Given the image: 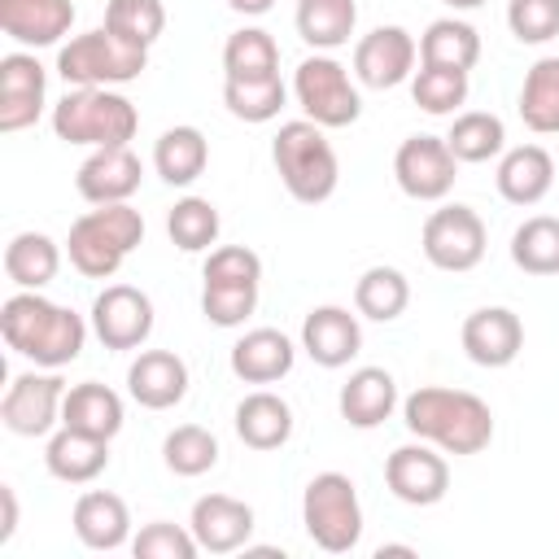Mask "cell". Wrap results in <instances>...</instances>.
<instances>
[{
	"mask_svg": "<svg viewBox=\"0 0 559 559\" xmlns=\"http://www.w3.org/2000/svg\"><path fill=\"white\" fill-rule=\"evenodd\" d=\"M205 162H210V144L197 127H170L153 144V166L170 188L197 183L205 175Z\"/></svg>",
	"mask_w": 559,
	"mask_h": 559,
	"instance_id": "30",
	"label": "cell"
},
{
	"mask_svg": "<svg viewBox=\"0 0 559 559\" xmlns=\"http://www.w3.org/2000/svg\"><path fill=\"white\" fill-rule=\"evenodd\" d=\"M520 118L537 135L559 131V57H542L528 66L520 87Z\"/></svg>",
	"mask_w": 559,
	"mask_h": 559,
	"instance_id": "33",
	"label": "cell"
},
{
	"mask_svg": "<svg viewBox=\"0 0 559 559\" xmlns=\"http://www.w3.org/2000/svg\"><path fill=\"white\" fill-rule=\"evenodd\" d=\"M105 26L118 39H127L135 48H148L166 31V9H162V0H109L105 4Z\"/></svg>",
	"mask_w": 559,
	"mask_h": 559,
	"instance_id": "41",
	"label": "cell"
},
{
	"mask_svg": "<svg viewBox=\"0 0 559 559\" xmlns=\"http://www.w3.org/2000/svg\"><path fill=\"white\" fill-rule=\"evenodd\" d=\"M301 349L310 354V362L319 367H345L358 349H362V328L358 314H349L345 306H314L301 319Z\"/></svg>",
	"mask_w": 559,
	"mask_h": 559,
	"instance_id": "19",
	"label": "cell"
},
{
	"mask_svg": "<svg viewBox=\"0 0 559 559\" xmlns=\"http://www.w3.org/2000/svg\"><path fill=\"white\" fill-rule=\"evenodd\" d=\"M411 301V284L397 266H367L354 284V310L376 323H393Z\"/></svg>",
	"mask_w": 559,
	"mask_h": 559,
	"instance_id": "34",
	"label": "cell"
},
{
	"mask_svg": "<svg viewBox=\"0 0 559 559\" xmlns=\"http://www.w3.org/2000/svg\"><path fill=\"white\" fill-rule=\"evenodd\" d=\"M188 528H192L201 550L231 555V550L249 546V537H253V507L231 498V493H205V498L192 502Z\"/></svg>",
	"mask_w": 559,
	"mask_h": 559,
	"instance_id": "16",
	"label": "cell"
},
{
	"mask_svg": "<svg viewBox=\"0 0 559 559\" xmlns=\"http://www.w3.org/2000/svg\"><path fill=\"white\" fill-rule=\"evenodd\" d=\"M0 336H4V345L13 354L31 358L35 367H52L57 371V367H66V362H74L83 354L87 323L74 310L22 288L0 306Z\"/></svg>",
	"mask_w": 559,
	"mask_h": 559,
	"instance_id": "1",
	"label": "cell"
},
{
	"mask_svg": "<svg viewBox=\"0 0 559 559\" xmlns=\"http://www.w3.org/2000/svg\"><path fill=\"white\" fill-rule=\"evenodd\" d=\"M411 96L424 114H454L467 100V70L419 66L415 79H411Z\"/></svg>",
	"mask_w": 559,
	"mask_h": 559,
	"instance_id": "42",
	"label": "cell"
},
{
	"mask_svg": "<svg viewBox=\"0 0 559 559\" xmlns=\"http://www.w3.org/2000/svg\"><path fill=\"white\" fill-rule=\"evenodd\" d=\"M74 537L87 550H118L131 537V511L109 489H87L74 502Z\"/></svg>",
	"mask_w": 559,
	"mask_h": 559,
	"instance_id": "23",
	"label": "cell"
},
{
	"mask_svg": "<svg viewBox=\"0 0 559 559\" xmlns=\"http://www.w3.org/2000/svg\"><path fill=\"white\" fill-rule=\"evenodd\" d=\"M293 22L310 48L332 52V48L349 44V35L358 26V4L354 0H297Z\"/></svg>",
	"mask_w": 559,
	"mask_h": 559,
	"instance_id": "32",
	"label": "cell"
},
{
	"mask_svg": "<svg viewBox=\"0 0 559 559\" xmlns=\"http://www.w3.org/2000/svg\"><path fill=\"white\" fill-rule=\"evenodd\" d=\"M284 100H288V87H284L280 74H271V79H227L223 83V105L240 122H271V118H280Z\"/></svg>",
	"mask_w": 559,
	"mask_h": 559,
	"instance_id": "38",
	"label": "cell"
},
{
	"mask_svg": "<svg viewBox=\"0 0 559 559\" xmlns=\"http://www.w3.org/2000/svg\"><path fill=\"white\" fill-rule=\"evenodd\" d=\"M262 258L245 245H218L205 258V284H258Z\"/></svg>",
	"mask_w": 559,
	"mask_h": 559,
	"instance_id": "46",
	"label": "cell"
},
{
	"mask_svg": "<svg viewBox=\"0 0 559 559\" xmlns=\"http://www.w3.org/2000/svg\"><path fill=\"white\" fill-rule=\"evenodd\" d=\"M445 4H450V9H480L485 0H445Z\"/></svg>",
	"mask_w": 559,
	"mask_h": 559,
	"instance_id": "50",
	"label": "cell"
},
{
	"mask_svg": "<svg viewBox=\"0 0 559 559\" xmlns=\"http://www.w3.org/2000/svg\"><path fill=\"white\" fill-rule=\"evenodd\" d=\"M57 271H61V249H57L52 236H44V231H17L4 245V275L17 288L39 293L44 284L57 280Z\"/></svg>",
	"mask_w": 559,
	"mask_h": 559,
	"instance_id": "31",
	"label": "cell"
},
{
	"mask_svg": "<svg viewBox=\"0 0 559 559\" xmlns=\"http://www.w3.org/2000/svg\"><path fill=\"white\" fill-rule=\"evenodd\" d=\"M197 537L192 528H179L170 520H153L131 537V555L135 559H197Z\"/></svg>",
	"mask_w": 559,
	"mask_h": 559,
	"instance_id": "44",
	"label": "cell"
},
{
	"mask_svg": "<svg viewBox=\"0 0 559 559\" xmlns=\"http://www.w3.org/2000/svg\"><path fill=\"white\" fill-rule=\"evenodd\" d=\"M61 428H74V432L114 441L122 432V397L109 384H96V380L70 384L66 389V402H61Z\"/></svg>",
	"mask_w": 559,
	"mask_h": 559,
	"instance_id": "25",
	"label": "cell"
},
{
	"mask_svg": "<svg viewBox=\"0 0 559 559\" xmlns=\"http://www.w3.org/2000/svg\"><path fill=\"white\" fill-rule=\"evenodd\" d=\"M236 437L249 450H280L293 437V411L280 393L258 389L236 406Z\"/></svg>",
	"mask_w": 559,
	"mask_h": 559,
	"instance_id": "28",
	"label": "cell"
},
{
	"mask_svg": "<svg viewBox=\"0 0 559 559\" xmlns=\"http://www.w3.org/2000/svg\"><path fill=\"white\" fill-rule=\"evenodd\" d=\"M144 61H148V48H135V44L118 39L109 26H100V31H87V35H74L70 44H61L57 74L70 87H118V83L140 79Z\"/></svg>",
	"mask_w": 559,
	"mask_h": 559,
	"instance_id": "7",
	"label": "cell"
},
{
	"mask_svg": "<svg viewBox=\"0 0 559 559\" xmlns=\"http://www.w3.org/2000/svg\"><path fill=\"white\" fill-rule=\"evenodd\" d=\"M48 74L31 52L0 57V131H22L44 109Z\"/></svg>",
	"mask_w": 559,
	"mask_h": 559,
	"instance_id": "18",
	"label": "cell"
},
{
	"mask_svg": "<svg viewBox=\"0 0 559 559\" xmlns=\"http://www.w3.org/2000/svg\"><path fill=\"white\" fill-rule=\"evenodd\" d=\"M17 533V493L13 485H0V546Z\"/></svg>",
	"mask_w": 559,
	"mask_h": 559,
	"instance_id": "47",
	"label": "cell"
},
{
	"mask_svg": "<svg viewBox=\"0 0 559 559\" xmlns=\"http://www.w3.org/2000/svg\"><path fill=\"white\" fill-rule=\"evenodd\" d=\"M511 262L524 275H559V218L533 214L511 236Z\"/></svg>",
	"mask_w": 559,
	"mask_h": 559,
	"instance_id": "35",
	"label": "cell"
},
{
	"mask_svg": "<svg viewBox=\"0 0 559 559\" xmlns=\"http://www.w3.org/2000/svg\"><path fill=\"white\" fill-rule=\"evenodd\" d=\"M384 485H389V493H393L397 502H406V507H432V502H441L445 489H450V467H445V459H441L428 441H419V445H397V450L384 459Z\"/></svg>",
	"mask_w": 559,
	"mask_h": 559,
	"instance_id": "13",
	"label": "cell"
},
{
	"mask_svg": "<svg viewBox=\"0 0 559 559\" xmlns=\"http://www.w3.org/2000/svg\"><path fill=\"white\" fill-rule=\"evenodd\" d=\"M140 179H144L140 157L127 144H109V148H92V157L74 175V188L92 205H118L131 192H140Z\"/></svg>",
	"mask_w": 559,
	"mask_h": 559,
	"instance_id": "17",
	"label": "cell"
},
{
	"mask_svg": "<svg viewBox=\"0 0 559 559\" xmlns=\"http://www.w3.org/2000/svg\"><path fill=\"white\" fill-rule=\"evenodd\" d=\"M393 555L411 559V555H415V546H397V542H389V546H376V559H393Z\"/></svg>",
	"mask_w": 559,
	"mask_h": 559,
	"instance_id": "49",
	"label": "cell"
},
{
	"mask_svg": "<svg viewBox=\"0 0 559 559\" xmlns=\"http://www.w3.org/2000/svg\"><path fill=\"white\" fill-rule=\"evenodd\" d=\"M336 406H341V419L349 428H380L397 406V384L384 367H358L341 384Z\"/></svg>",
	"mask_w": 559,
	"mask_h": 559,
	"instance_id": "24",
	"label": "cell"
},
{
	"mask_svg": "<svg viewBox=\"0 0 559 559\" xmlns=\"http://www.w3.org/2000/svg\"><path fill=\"white\" fill-rule=\"evenodd\" d=\"M415 57H419V44L411 39V31L376 26L371 35H362L354 44V74H358V83L384 92V87H397L402 79H411Z\"/></svg>",
	"mask_w": 559,
	"mask_h": 559,
	"instance_id": "15",
	"label": "cell"
},
{
	"mask_svg": "<svg viewBox=\"0 0 559 559\" xmlns=\"http://www.w3.org/2000/svg\"><path fill=\"white\" fill-rule=\"evenodd\" d=\"M445 144H450V153H454L459 162H489V157L502 153V144H507V127H502L498 114L467 109V114H459V118L450 122Z\"/></svg>",
	"mask_w": 559,
	"mask_h": 559,
	"instance_id": "36",
	"label": "cell"
},
{
	"mask_svg": "<svg viewBox=\"0 0 559 559\" xmlns=\"http://www.w3.org/2000/svg\"><path fill=\"white\" fill-rule=\"evenodd\" d=\"M293 341L280 332V328H253L245 332L236 345H231V371L245 380V384H275L293 371Z\"/></svg>",
	"mask_w": 559,
	"mask_h": 559,
	"instance_id": "22",
	"label": "cell"
},
{
	"mask_svg": "<svg viewBox=\"0 0 559 559\" xmlns=\"http://www.w3.org/2000/svg\"><path fill=\"white\" fill-rule=\"evenodd\" d=\"M271 4L275 0H227V9H236L245 17H262V13H271Z\"/></svg>",
	"mask_w": 559,
	"mask_h": 559,
	"instance_id": "48",
	"label": "cell"
},
{
	"mask_svg": "<svg viewBox=\"0 0 559 559\" xmlns=\"http://www.w3.org/2000/svg\"><path fill=\"white\" fill-rule=\"evenodd\" d=\"M127 389L144 411H170L188 393V367L170 349H144L127 367Z\"/></svg>",
	"mask_w": 559,
	"mask_h": 559,
	"instance_id": "21",
	"label": "cell"
},
{
	"mask_svg": "<svg viewBox=\"0 0 559 559\" xmlns=\"http://www.w3.org/2000/svg\"><path fill=\"white\" fill-rule=\"evenodd\" d=\"M498 197L511 205H537L555 183V157L542 144H520L498 162Z\"/></svg>",
	"mask_w": 559,
	"mask_h": 559,
	"instance_id": "26",
	"label": "cell"
},
{
	"mask_svg": "<svg viewBox=\"0 0 559 559\" xmlns=\"http://www.w3.org/2000/svg\"><path fill=\"white\" fill-rule=\"evenodd\" d=\"M293 96H297L301 114H306L310 122H319L323 131L349 127V122H358V114H362V100H358V87L349 83V70H345L336 57H323V52H314V57H306V61L297 66V74H293Z\"/></svg>",
	"mask_w": 559,
	"mask_h": 559,
	"instance_id": "8",
	"label": "cell"
},
{
	"mask_svg": "<svg viewBox=\"0 0 559 559\" xmlns=\"http://www.w3.org/2000/svg\"><path fill=\"white\" fill-rule=\"evenodd\" d=\"M223 70H227V79H271V74H280V48L262 26H245V31L227 35Z\"/></svg>",
	"mask_w": 559,
	"mask_h": 559,
	"instance_id": "37",
	"label": "cell"
},
{
	"mask_svg": "<svg viewBox=\"0 0 559 559\" xmlns=\"http://www.w3.org/2000/svg\"><path fill=\"white\" fill-rule=\"evenodd\" d=\"M271 162L288 188L293 201L301 205H319L336 192V179H341V166H336V153L323 135L319 122L310 118H293L275 131L271 140Z\"/></svg>",
	"mask_w": 559,
	"mask_h": 559,
	"instance_id": "3",
	"label": "cell"
},
{
	"mask_svg": "<svg viewBox=\"0 0 559 559\" xmlns=\"http://www.w3.org/2000/svg\"><path fill=\"white\" fill-rule=\"evenodd\" d=\"M402 424L411 437L445 454H480L493 441V415L467 389H441V384L415 389L402 402Z\"/></svg>",
	"mask_w": 559,
	"mask_h": 559,
	"instance_id": "2",
	"label": "cell"
},
{
	"mask_svg": "<svg viewBox=\"0 0 559 559\" xmlns=\"http://www.w3.org/2000/svg\"><path fill=\"white\" fill-rule=\"evenodd\" d=\"M166 236H170L175 249L201 253V249H210L218 240V210L205 197H183L166 214Z\"/></svg>",
	"mask_w": 559,
	"mask_h": 559,
	"instance_id": "39",
	"label": "cell"
},
{
	"mask_svg": "<svg viewBox=\"0 0 559 559\" xmlns=\"http://www.w3.org/2000/svg\"><path fill=\"white\" fill-rule=\"evenodd\" d=\"M258 310V284H205L201 288V314L214 328H240Z\"/></svg>",
	"mask_w": 559,
	"mask_h": 559,
	"instance_id": "43",
	"label": "cell"
},
{
	"mask_svg": "<svg viewBox=\"0 0 559 559\" xmlns=\"http://www.w3.org/2000/svg\"><path fill=\"white\" fill-rule=\"evenodd\" d=\"M424 258L437 266V271H472L480 258H485V223L472 205H441L424 218Z\"/></svg>",
	"mask_w": 559,
	"mask_h": 559,
	"instance_id": "9",
	"label": "cell"
},
{
	"mask_svg": "<svg viewBox=\"0 0 559 559\" xmlns=\"http://www.w3.org/2000/svg\"><path fill=\"white\" fill-rule=\"evenodd\" d=\"M507 26L520 44H546L559 35V0H511Z\"/></svg>",
	"mask_w": 559,
	"mask_h": 559,
	"instance_id": "45",
	"label": "cell"
},
{
	"mask_svg": "<svg viewBox=\"0 0 559 559\" xmlns=\"http://www.w3.org/2000/svg\"><path fill=\"white\" fill-rule=\"evenodd\" d=\"M459 341H463V354L476 367H489V371L493 367H511L520 358V349H524V323L507 306H480V310H472L463 319Z\"/></svg>",
	"mask_w": 559,
	"mask_h": 559,
	"instance_id": "14",
	"label": "cell"
},
{
	"mask_svg": "<svg viewBox=\"0 0 559 559\" xmlns=\"http://www.w3.org/2000/svg\"><path fill=\"white\" fill-rule=\"evenodd\" d=\"M393 179L411 201H441L459 179V157L445 135H411L393 153Z\"/></svg>",
	"mask_w": 559,
	"mask_h": 559,
	"instance_id": "10",
	"label": "cell"
},
{
	"mask_svg": "<svg viewBox=\"0 0 559 559\" xmlns=\"http://www.w3.org/2000/svg\"><path fill=\"white\" fill-rule=\"evenodd\" d=\"M92 332L105 349H140L153 332V301L131 284H109L92 301Z\"/></svg>",
	"mask_w": 559,
	"mask_h": 559,
	"instance_id": "12",
	"label": "cell"
},
{
	"mask_svg": "<svg viewBox=\"0 0 559 559\" xmlns=\"http://www.w3.org/2000/svg\"><path fill=\"white\" fill-rule=\"evenodd\" d=\"M301 524L328 555H345L362 537V502L345 472H319L301 493Z\"/></svg>",
	"mask_w": 559,
	"mask_h": 559,
	"instance_id": "6",
	"label": "cell"
},
{
	"mask_svg": "<svg viewBox=\"0 0 559 559\" xmlns=\"http://www.w3.org/2000/svg\"><path fill=\"white\" fill-rule=\"evenodd\" d=\"M162 459L175 476H205L218 463V441L210 428L201 424H179L175 432H166L162 441Z\"/></svg>",
	"mask_w": 559,
	"mask_h": 559,
	"instance_id": "40",
	"label": "cell"
},
{
	"mask_svg": "<svg viewBox=\"0 0 559 559\" xmlns=\"http://www.w3.org/2000/svg\"><path fill=\"white\" fill-rule=\"evenodd\" d=\"M61 402H66V380L52 367L22 371V376H13V384L0 397V424L13 437H44L61 419Z\"/></svg>",
	"mask_w": 559,
	"mask_h": 559,
	"instance_id": "11",
	"label": "cell"
},
{
	"mask_svg": "<svg viewBox=\"0 0 559 559\" xmlns=\"http://www.w3.org/2000/svg\"><path fill=\"white\" fill-rule=\"evenodd\" d=\"M140 240H144L140 210H131L127 201H118V205H96L83 218H74L70 223L66 253H70V262H74L79 275L109 280V275H118V266L127 262V253Z\"/></svg>",
	"mask_w": 559,
	"mask_h": 559,
	"instance_id": "4",
	"label": "cell"
},
{
	"mask_svg": "<svg viewBox=\"0 0 559 559\" xmlns=\"http://www.w3.org/2000/svg\"><path fill=\"white\" fill-rule=\"evenodd\" d=\"M480 61V35L463 17H437L419 35V66H441V70H472Z\"/></svg>",
	"mask_w": 559,
	"mask_h": 559,
	"instance_id": "29",
	"label": "cell"
},
{
	"mask_svg": "<svg viewBox=\"0 0 559 559\" xmlns=\"http://www.w3.org/2000/svg\"><path fill=\"white\" fill-rule=\"evenodd\" d=\"M44 463L57 480L66 485H87L96 480L105 467H109V441L100 437H87V432H74V428H61L48 437V450H44Z\"/></svg>",
	"mask_w": 559,
	"mask_h": 559,
	"instance_id": "27",
	"label": "cell"
},
{
	"mask_svg": "<svg viewBox=\"0 0 559 559\" xmlns=\"http://www.w3.org/2000/svg\"><path fill=\"white\" fill-rule=\"evenodd\" d=\"M140 127L135 105L114 87H74L52 105V131L66 144H127Z\"/></svg>",
	"mask_w": 559,
	"mask_h": 559,
	"instance_id": "5",
	"label": "cell"
},
{
	"mask_svg": "<svg viewBox=\"0 0 559 559\" xmlns=\"http://www.w3.org/2000/svg\"><path fill=\"white\" fill-rule=\"evenodd\" d=\"M70 0H0V31L22 48H48L70 35Z\"/></svg>",
	"mask_w": 559,
	"mask_h": 559,
	"instance_id": "20",
	"label": "cell"
}]
</instances>
